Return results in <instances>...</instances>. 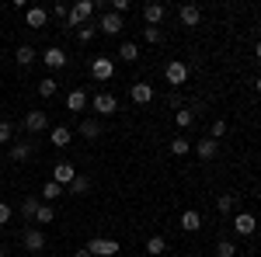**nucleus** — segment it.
Returning a JSON list of instances; mask_svg holds the SVG:
<instances>
[{"label":"nucleus","mask_w":261,"mask_h":257,"mask_svg":"<svg viewBox=\"0 0 261 257\" xmlns=\"http://www.w3.org/2000/svg\"><path fill=\"white\" fill-rule=\"evenodd\" d=\"M94 14V0H77L73 7H70V18H66V24L70 28H81V24H87V18Z\"/></svg>","instance_id":"nucleus-1"},{"label":"nucleus","mask_w":261,"mask_h":257,"mask_svg":"<svg viewBox=\"0 0 261 257\" xmlns=\"http://www.w3.org/2000/svg\"><path fill=\"white\" fill-rule=\"evenodd\" d=\"M87 250H91V257H115L122 247H119V240L94 237V240H87Z\"/></svg>","instance_id":"nucleus-2"},{"label":"nucleus","mask_w":261,"mask_h":257,"mask_svg":"<svg viewBox=\"0 0 261 257\" xmlns=\"http://www.w3.org/2000/svg\"><path fill=\"white\" fill-rule=\"evenodd\" d=\"M21 129H24V132H45V129H49V115H45V111H28V115L21 119Z\"/></svg>","instance_id":"nucleus-3"},{"label":"nucleus","mask_w":261,"mask_h":257,"mask_svg":"<svg viewBox=\"0 0 261 257\" xmlns=\"http://www.w3.org/2000/svg\"><path fill=\"white\" fill-rule=\"evenodd\" d=\"M164 77H167V83H171V87H181V83L188 80V66H185V63H178V60H171L167 66H164Z\"/></svg>","instance_id":"nucleus-4"},{"label":"nucleus","mask_w":261,"mask_h":257,"mask_svg":"<svg viewBox=\"0 0 261 257\" xmlns=\"http://www.w3.org/2000/svg\"><path fill=\"white\" fill-rule=\"evenodd\" d=\"M91 77L101 80V83H105V80H112V77H115V63L108 60V56H98V60L91 63Z\"/></svg>","instance_id":"nucleus-5"},{"label":"nucleus","mask_w":261,"mask_h":257,"mask_svg":"<svg viewBox=\"0 0 261 257\" xmlns=\"http://www.w3.org/2000/svg\"><path fill=\"white\" fill-rule=\"evenodd\" d=\"M94 111L98 115H115L119 111V101H115V94H108V91H101V94H94Z\"/></svg>","instance_id":"nucleus-6"},{"label":"nucleus","mask_w":261,"mask_h":257,"mask_svg":"<svg viewBox=\"0 0 261 257\" xmlns=\"http://www.w3.org/2000/svg\"><path fill=\"white\" fill-rule=\"evenodd\" d=\"M122 28H125V24H122L119 14H112V11H105V14H101V21H98V32H101V35H119Z\"/></svg>","instance_id":"nucleus-7"},{"label":"nucleus","mask_w":261,"mask_h":257,"mask_svg":"<svg viewBox=\"0 0 261 257\" xmlns=\"http://www.w3.org/2000/svg\"><path fill=\"white\" fill-rule=\"evenodd\" d=\"M21 243H24V250L39 254L42 247H45V233H42V230H35V226H28V230H24V237H21Z\"/></svg>","instance_id":"nucleus-8"},{"label":"nucleus","mask_w":261,"mask_h":257,"mask_svg":"<svg viewBox=\"0 0 261 257\" xmlns=\"http://www.w3.org/2000/svg\"><path fill=\"white\" fill-rule=\"evenodd\" d=\"M73 178H77V167H73V163H66V160H63V163H56V170H53V181H56V184L70 188V184H73Z\"/></svg>","instance_id":"nucleus-9"},{"label":"nucleus","mask_w":261,"mask_h":257,"mask_svg":"<svg viewBox=\"0 0 261 257\" xmlns=\"http://www.w3.org/2000/svg\"><path fill=\"white\" fill-rule=\"evenodd\" d=\"M254 230H258V219L251 216V212H241V216L233 219V233H241V237H254Z\"/></svg>","instance_id":"nucleus-10"},{"label":"nucleus","mask_w":261,"mask_h":257,"mask_svg":"<svg viewBox=\"0 0 261 257\" xmlns=\"http://www.w3.org/2000/svg\"><path fill=\"white\" fill-rule=\"evenodd\" d=\"M42 63H45L49 70H63V66H66V52H63L60 45H49V49L42 52Z\"/></svg>","instance_id":"nucleus-11"},{"label":"nucleus","mask_w":261,"mask_h":257,"mask_svg":"<svg viewBox=\"0 0 261 257\" xmlns=\"http://www.w3.org/2000/svg\"><path fill=\"white\" fill-rule=\"evenodd\" d=\"M129 98H133V104H150V101H153V87L143 83V80H136V83L129 87Z\"/></svg>","instance_id":"nucleus-12"},{"label":"nucleus","mask_w":261,"mask_h":257,"mask_svg":"<svg viewBox=\"0 0 261 257\" xmlns=\"http://www.w3.org/2000/svg\"><path fill=\"white\" fill-rule=\"evenodd\" d=\"M195 153H199V160H213L216 157V153H220V139H199V142H195Z\"/></svg>","instance_id":"nucleus-13"},{"label":"nucleus","mask_w":261,"mask_h":257,"mask_svg":"<svg viewBox=\"0 0 261 257\" xmlns=\"http://www.w3.org/2000/svg\"><path fill=\"white\" fill-rule=\"evenodd\" d=\"M24 21H28V28H35V32H42V28H45V21H49V11H45V7H28V14H24Z\"/></svg>","instance_id":"nucleus-14"},{"label":"nucleus","mask_w":261,"mask_h":257,"mask_svg":"<svg viewBox=\"0 0 261 257\" xmlns=\"http://www.w3.org/2000/svg\"><path fill=\"white\" fill-rule=\"evenodd\" d=\"M164 14H167V7H164V4H146V7H143V18H146L150 28H157V24L164 21Z\"/></svg>","instance_id":"nucleus-15"},{"label":"nucleus","mask_w":261,"mask_h":257,"mask_svg":"<svg viewBox=\"0 0 261 257\" xmlns=\"http://www.w3.org/2000/svg\"><path fill=\"white\" fill-rule=\"evenodd\" d=\"M178 18H181V24H185V28H195V24L202 21V11L195 7V4H185V7L178 11Z\"/></svg>","instance_id":"nucleus-16"},{"label":"nucleus","mask_w":261,"mask_h":257,"mask_svg":"<svg viewBox=\"0 0 261 257\" xmlns=\"http://www.w3.org/2000/svg\"><path fill=\"white\" fill-rule=\"evenodd\" d=\"M185 233H199L202 230V216L195 212V209H188V212H181V222H178Z\"/></svg>","instance_id":"nucleus-17"},{"label":"nucleus","mask_w":261,"mask_h":257,"mask_svg":"<svg viewBox=\"0 0 261 257\" xmlns=\"http://www.w3.org/2000/svg\"><path fill=\"white\" fill-rule=\"evenodd\" d=\"M32 150H35V146H32L28 139H14V142H11V160H14V163H21V160L32 157Z\"/></svg>","instance_id":"nucleus-18"},{"label":"nucleus","mask_w":261,"mask_h":257,"mask_svg":"<svg viewBox=\"0 0 261 257\" xmlns=\"http://www.w3.org/2000/svg\"><path fill=\"white\" fill-rule=\"evenodd\" d=\"M66 108H70V111H77V115H84V108H87V94H84V91H70Z\"/></svg>","instance_id":"nucleus-19"},{"label":"nucleus","mask_w":261,"mask_h":257,"mask_svg":"<svg viewBox=\"0 0 261 257\" xmlns=\"http://www.w3.org/2000/svg\"><path fill=\"white\" fill-rule=\"evenodd\" d=\"M49 142H53V146H70V142H73V139H70V129H66V125H56V129H53V132H49Z\"/></svg>","instance_id":"nucleus-20"},{"label":"nucleus","mask_w":261,"mask_h":257,"mask_svg":"<svg viewBox=\"0 0 261 257\" xmlns=\"http://www.w3.org/2000/svg\"><path fill=\"white\" fill-rule=\"evenodd\" d=\"M39 205H42V198H24V202H21V216L28 219V222H35V216H39Z\"/></svg>","instance_id":"nucleus-21"},{"label":"nucleus","mask_w":261,"mask_h":257,"mask_svg":"<svg viewBox=\"0 0 261 257\" xmlns=\"http://www.w3.org/2000/svg\"><path fill=\"white\" fill-rule=\"evenodd\" d=\"M14 60H18V66H35V60H39V52H35L32 45H21L18 52H14Z\"/></svg>","instance_id":"nucleus-22"},{"label":"nucleus","mask_w":261,"mask_h":257,"mask_svg":"<svg viewBox=\"0 0 261 257\" xmlns=\"http://www.w3.org/2000/svg\"><path fill=\"white\" fill-rule=\"evenodd\" d=\"M81 136L84 139H98L101 136V122L98 119H81Z\"/></svg>","instance_id":"nucleus-23"},{"label":"nucleus","mask_w":261,"mask_h":257,"mask_svg":"<svg viewBox=\"0 0 261 257\" xmlns=\"http://www.w3.org/2000/svg\"><path fill=\"white\" fill-rule=\"evenodd\" d=\"M63 195V184H56V181H45V188H42V202H56V198Z\"/></svg>","instance_id":"nucleus-24"},{"label":"nucleus","mask_w":261,"mask_h":257,"mask_svg":"<svg viewBox=\"0 0 261 257\" xmlns=\"http://www.w3.org/2000/svg\"><path fill=\"white\" fill-rule=\"evenodd\" d=\"M164 250H167V240H164V237H150V240H146V254H150V257H161Z\"/></svg>","instance_id":"nucleus-25"},{"label":"nucleus","mask_w":261,"mask_h":257,"mask_svg":"<svg viewBox=\"0 0 261 257\" xmlns=\"http://www.w3.org/2000/svg\"><path fill=\"white\" fill-rule=\"evenodd\" d=\"M119 56H122L125 63H136V60H140V45H136V42H122Z\"/></svg>","instance_id":"nucleus-26"},{"label":"nucleus","mask_w":261,"mask_h":257,"mask_svg":"<svg viewBox=\"0 0 261 257\" xmlns=\"http://www.w3.org/2000/svg\"><path fill=\"white\" fill-rule=\"evenodd\" d=\"M195 115H199V111H192V108H181L178 115H174V122H178L181 129H188V125H192V122H195Z\"/></svg>","instance_id":"nucleus-27"},{"label":"nucleus","mask_w":261,"mask_h":257,"mask_svg":"<svg viewBox=\"0 0 261 257\" xmlns=\"http://www.w3.org/2000/svg\"><path fill=\"white\" fill-rule=\"evenodd\" d=\"M233 202H237L233 195H220V198H216V209H220V216H230V212H233Z\"/></svg>","instance_id":"nucleus-28"},{"label":"nucleus","mask_w":261,"mask_h":257,"mask_svg":"<svg viewBox=\"0 0 261 257\" xmlns=\"http://www.w3.org/2000/svg\"><path fill=\"white\" fill-rule=\"evenodd\" d=\"M56 87H60V83H56L53 77L39 80V94H42V98H53V94H56Z\"/></svg>","instance_id":"nucleus-29"},{"label":"nucleus","mask_w":261,"mask_h":257,"mask_svg":"<svg viewBox=\"0 0 261 257\" xmlns=\"http://www.w3.org/2000/svg\"><path fill=\"white\" fill-rule=\"evenodd\" d=\"M188 150H192V142H188V139H171V153H174V157H185V153H188Z\"/></svg>","instance_id":"nucleus-30"},{"label":"nucleus","mask_w":261,"mask_h":257,"mask_svg":"<svg viewBox=\"0 0 261 257\" xmlns=\"http://www.w3.org/2000/svg\"><path fill=\"white\" fill-rule=\"evenodd\" d=\"M94 35H98V28H94V24H81V28H77V39H81V45H87Z\"/></svg>","instance_id":"nucleus-31"},{"label":"nucleus","mask_w":261,"mask_h":257,"mask_svg":"<svg viewBox=\"0 0 261 257\" xmlns=\"http://www.w3.org/2000/svg\"><path fill=\"white\" fill-rule=\"evenodd\" d=\"M53 219H56L53 205H49V202H42V205H39V216H35V222H53Z\"/></svg>","instance_id":"nucleus-32"},{"label":"nucleus","mask_w":261,"mask_h":257,"mask_svg":"<svg viewBox=\"0 0 261 257\" xmlns=\"http://www.w3.org/2000/svg\"><path fill=\"white\" fill-rule=\"evenodd\" d=\"M87 188H91V181L84 178V174H77V178H73V184H70V191H73V195H84Z\"/></svg>","instance_id":"nucleus-33"},{"label":"nucleus","mask_w":261,"mask_h":257,"mask_svg":"<svg viewBox=\"0 0 261 257\" xmlns=\"http://www.w3.org/2000/svg\"><path fill=\"white\" fill-rule=\"evenodd\" d=\"M233 254H237V247H233L230 240H220V243H216V257H233Z\"/></svg>","instance_id":"nucleus-34"},{"label":"nucleus","mask_w":261,"mask_h":257,"mask_svg":"<svg viewBox=\"0 0 261 257\" xmlns=\"http://www.w3.org/2000/svg\"><path fill=\"white\" fill-rule=\"evenodd\" d=\"M0 142H14V125L11 122H0Z\"/></svg>","instance_id":"nucleus-35"},{"label":"nucleus","mask_w":261,"mask_h":257,"mask_svg":"<svg viewBox=\"0 0 261 257\" xmlns=\"http://www.w3.org/2000/svg\"><path fill=\"white\" fill-rule=\"evenodd\" d=\"M143 39L150 42V45H157V42L164 39V32H161V28H143Z\"/></svg>","instance_id":"nucleus-36"},{"label":"nucleus","mask_w":261,"mask_h":257,"mask_svg":"<svg viewBox=\"0 0 261 257\" xmlns=\"http://www.w3.org/2000/svg\"><path fill=\"white\" fill-rule=\"evenodd\" d=\"M49 14H53V18H60V21H66V18H70V7H66V4H53V11H49Z\"/></svg>","instance_id":"nucleus-37"},{"label":"nucleus","mask_w":261,"mask_h":257,"mask_svg":"<svg viewBox=\"0 0 261 257\" xmlns=\"http://www.w3.org/2000/svg\"><path fill=\"white\" fill-rule=\"evenodd\" d=\"M220 136H226V122L216 119V122H213V139H220Z\"/></svg>","instance_id":"nucleus-38"},{"label":"nucleus","mask_w":261,"mask_h":257,"mask_svg":"<svg viewBox=\"0 0 261 257\" xmlns=\"http://www.w3.org/2000/svg\"><path fill=\"white\" fill-rule=\"evenodd\" d=\"M167 108H174V111H181L185 104H181V94H167Z\"/></svg>","instance_id":"nucleus-39"},{"label":"nucleus","mask_w":261,"mask_h":257,"mask_svg":"<svg viewBox=\"0 0 261 257\" xmlns=\"http://www.w3.org/2000/svg\"><path fill=\"white\" fill-rule=\"evenodd\" d=\"M4 222H11V205H7V202H0V226H4Z\"/></svg>","instance_id":"nucleus-40"},{"label":"nucleus","mask_w":261,"mask_h":257,"mask_svg":"<svg viewBox=\"0 0 261 257\" xmlns=\"http://www.w3.org/2000/svg\"><path fill=\"white\" fill-rule=\"evenodd\" d=\"M73 257H91V250H87V247H81V250H77Z\"/></svg>","instance_id":"nucleus-41"},{"label":"nucleus","mask_w":261,"mask_h":257,"mask_svg":"<svg viewBox=\"0 0 261 257\" xmlns=\"http://www.w3.org/2000/svg\"><path fill=\"white\" fill-rule=\"evenodd\" d=\"M254 56H258V60H261V39H258V45H254Z\"/></svg>","instance_id":"nucleus-42"},{"label":"nucleus","mask_w":261,"mask_h":257,"mask_svg":"<svg viewBox=\"0 0 261 257\" xmlns=\"http://www.w3.org/2000/svg\"><path fill=\"white\" fill-rule=\"evenodd\" d=\"M254 87H258V94H261V77H258V80H254Z\"/></svg>","instance_id":"nucleus-43"},{"label":"nucleus","mask_w":261,"mask_h":257,"mask_svg":"<svg viewBox=\"0 0 261 257\" xmlns=\"http://www.w3.org/2000/svg\"><path fill=\"white\" fill-rule=\"evenodd\" d=\"M0 257H7V250H4V247H0Z\"/></svg>","instance_id":"nucleus-44"}]
</instances>
